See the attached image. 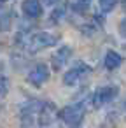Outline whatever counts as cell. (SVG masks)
I'll use <instances>...</instances> for the list:
<instances>
[{
    "label": "cell",
    "instance_id": "5b68a950",
    "mask_svg": "<svg viewBox=\"0 0 126 128\" xmlns=\"http://www.w3.org/2000/svg\"><path fill=\"white\" fill-rule=\"evenodd\" d=\"M89 72V67L88 65H77V67H72L65 76H63V82L67 84V86H72V84H75L84 74H88Z\"/></svg>",
    "mask_w": 126,
    "mask_h": 128
},
{
    "label": "cell",
    "instance_id": "3957f363",
    "mask_svg": "<svg viewBox=\"0 0 126 128\" xmlns=\"http://www.w3.org/2000/svg\"><path fill=\"white\" fill-rule=\"evenodd\" d=\"M117 91L119 90L116 86H102V88H98L95 91V95H93V105L95 107H102V105L109 104L112 98H116Z\"/></svg>",
    "mask_w": 126,
    "mask_h": 128
},
{
    "label": "cell",
    "instance_id": "4fadbf2b",
    "mask_svg": "<svg viewBox=\"0 0 126 128\" xmlns=\"http://www.w3.org/2000/svg\"><path fill=\"white\" fill-rule=\"evenodd\" d=\"M58 0H44V4H47V6H53V4H56Z\"/></svg>",
    "mask_w": 126,
    "mask_h": 128
},
{
    "label": "cell",
    "instance_id": "7c38bea8",
    "mask_svg": "<svg viewBox=\"0 0 126 128\" xmlns=\"http://www.w3.org/2000/svg\"><path fill=\"white\" fill-rule=\"evenodd\" d=\"M121 34L126 37V20H123V21H121Z\"/></svg>",
    "mask_w": 126,
    "mask_h": 128
},
{
    "label": "cell",
    "instance_id": "9c48e42d",
    "mask_svg": "<svg viewBox=\"0 0 126 128\" xmlns=\"http://www.w3.org/2000/svg\"><path fill=\"white\" fill-rule=\"evenodd\" d=\"M91 4V0H75L74 2V11L75 12H84Z\"/></svg>",
    "mask_w": 126,
    "mask_h": 128
},
{
    "label": "cell",
    "instance_id": "8992f818",
    "mask_svg": "<svg viewBox=\"0 0 126 128\" xmlns=\"http://www.w3.org/2000/svg\"><path fill=\"white\" fill-rule=\"evenodd\" d=\"M21 7H23L25 16L30 18V20H35L42 14V6H40L39 0H25Z\"/></svg>",
    "mask_w": 126,
    "mask_h": 128
},
{
    "label": "cell",
    "instance_id": "7a4b0ae2",
    "mask_svg": "<svg viewBox=\"0 0 126 128\" xmlns=\"http://www.w3.org/2000/svg\"><path fill=\"white\" fill-rule=\"evenodd\" d=\"M56 42H58V39H56L54 35H51V34H47V32H40V34H35L33 37L28 39L26 49H28L30 53H37V51H40V49H46V48L54 46Z\"/></svg>",
    "mask_w": 126,
    "mask_h": 128
},
{
    "label": "cell",
    "instance_id": "30bf717a",
    "mask_svg": "<svg viewBox=\"0 0 126 128\" xmlns=\"http://www.w3.org/2000/svg\"><path fill=\"white\" fill-rule=\"evenodd\" d=\"M7 90H9V81H7V77L0 76V96H5V95H7Z\"/></svg>",
    "mask_w": 126,
    "mask_h": 128
},
{
    "label": "cell",
    "instance_id": "52a82bcc",
    "mask_svg": "<svg viewBox=\"0 0 126 128\" xmlns=\"http://www.w3.org/2000/svg\"><path fill=\"white\" fill-rule=\"evenodd\" d=\"M70 48L68 46H63V48H60V51L53 56V67H54V70H60L65 63H67V60L70 58Z\"/></svg>",
    "mask_w": 126,
    "mask_h": 128
},
{
    "label": "cell",
    "instance_id": "6da1fadb",
    "mask_svg": "<svg viewBox=\"0 0 126 128\" xmlns=\"http://www.w3.org/2000/svg\"><path fill=\"white\" fill-rule=\"evenodd\" d=\"M84 112H86L84 104H72V105L65 107V109L60 112V116H61V119H63L68 126L77 128V126L81 124L82 118H84Z\"/></svg>",
    "mask_w": 126,
    "mask_h": 128
},
{
    "label": "cell",
    "instance_id": "5bb4252c",
    "mask_svg": "<svg viewBox=\"0 0 126 128\" xmlns=\"http://www.w3.org/2000/svg\"><path fill=\"white\" fill-rule=\"evenodd\" d=\"M2 2H5V0H0V4H2Z\"/></svg>",
    "mask_w": 126,
    "mask_h": 128
},
{
    "label": "cell",
    "instance_id": "ba28073f",
    "mask_svg": "<svg viewBox=\"0 0 126 128\" xmlns=\"http://www.w3.org/2000/svg\"><path fill=\"white\" fill-rule=\"evenodd\" d=\"M121 63H123V56H121L119 53L109 51V53L105 54V67H107L109 70H114V68L121 67Z\"/></svg>",
    "mask_w": 126,
    "mask_h": 128
},
{
    "label": "cell",
    "instance_id": "8fae6325",
    "mask_svg": "<svg viewBox=\"0 0 126 128\" xmlns=\"http://www.w3.org/2000/svg\"><path fill=\"white\" fill-rule=\"evenodd\" d=\"M100 2V6H102V9L105 11V12H109L116 4H117V0H98Z\"/></svg>",
    "mask_w": 126,
    "mask_h": 128
},
{
    "label": "cell",
    "instance_id": "277c9868",
    "mask_svg": "<svg viewBox=\"0 0 126 128\" xmlns=\"http://www.w3.org/2000/svg\"><path fill=\"white\" fill-rule=\"evenodd\" d=\"M47 79H49V68L46 65H42V63L37 65V67H33V70L28 74V81L33 86H42Z\"/></svg>",
    "mask_w": 126,
    "mask_h": 128
}]
</instances>
